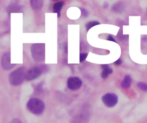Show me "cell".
I'll return each mask as SVG.
<instances>
[{"label":"cell","mask_w":147,"mask_h":123,"mask_svg":"<svg viewBox=\"0 0 147 123\" xmlns=\"http://www.w3.org/2000/svg\"><path fill=\"white\" fill-rule=\"evenodd\" d=\"M26 68L24 67H20L12 71L9 75V81L13 86H18L22 83L25 79Z\"/></svg>","instance_id":"6da1fadb"},{"label":"cell","mask_w":147,"mask_h":123,"mask_svg":"<svg viewBox=\"0 0 147 123\" xmlns=\"http://www.w3.org/2000/svg\"><path fill=\"white\" fill-rule=\"evenodd\" d=\"M63 5H64V2L62 1H60V2L55 3L53 6V11L54 13H60V11L62 9Z\"/></svg>","instance_id":"8fae6325"},{"label":"cell","mask_w":147,"mask_h":123,"mask_svg":"<svg viewBox=\"0 0 147 123\" xmlns=\"http://www.w3.org/2000/svg\"><path fill=\"white\" fill-rule=\"evenodd\" d=\"M1 63L2 68L5 70H9L16 65L10 63V54L9 52H6L2 55Z\"/></svg>","instance_id":"52a82bcc"},{"label":"cell","mask_w":147,"mask_h":123,"mask_svg":"<svg viewBox=\"0 0 147 123\" xmlns=\"http://www.w3.org/2000/svg\"><path fill=\"white\" fill-rule=\"evenodd\" d=\"M87 53H81L80 54V58H79V60H80V62H84L86 59L87 58Z\"/></svg>","instance_id":"9a60e30c"},{"label":"cell","mask_w":147,"mask_h":123,"mask_svg":"<svg viewBox=\"0 0 147 123\" xmlns=\"http://www.w3.org/2000/svg\"><path fill=\"white\" fill-rule=\"evenodd\" d=\"M100 23L98 21H90L88 23H87L86 24V30L87 31H88L92 27L94 26H96V25H99Z\"/></svg>","instance_id":"4fadbf2b"},{"label":"cell","mask_w":147,"mask_h":123,"mask_svg":"<svg viewBox=\"0 0 147 123\" xmlns=\"http://www.w3.org/2000/svg\"><path fill=\"white\" fill-rule=\"evenodd\" d=\"M80 10H81V12H82V15L84 17H87L88 16V12L87 11L86 9H84V8H80Z\"/></svg>","instance_id":"2e32d148"},{"label":"cell","mask_w":147,"mask_h":123,"mask_svg":"<svg viewBox=\"0 0 147 123\" xmlns=\"http://www.w3.org/2000/svg\"><path fill=\"white\" fill-rule=\"evenodd\" d=\"M132 82L131 77L129 75H126L122 80L121 86L123 89H128L130 87Z\"/></svg>","instance_id":"9c48e42d"},{"label":"cell","mask_w":147,"mask_h":123,"mask_svg":"<svg viewBox=\"0 0 147 123\" xmlns=\"http://www.w3.org/2000/svg\"><path fill=\"white\" fill-rule=\"evenodd\" d=\"M112 9L115 11L121 12L123 10V4L122 3L119 2V3L114 5Z\"/></svg>","instance_id":"7c38bea8"},{"label":"cell","mask_w":147,"mask_h":123,"mask_svg":"<svg viewBox=\"0 0 147 123\" xmlns=\"http://www.w3.org/2000/svg\"><path fill=\"white\" fill-rule=\"evenodd\" d=\"M102 100L103 103L108 107H113L118 102V96L114 93H107L103 95Z\"/></svg>","instance_id":"5b68a950"},{"label":"cell","mask_w":147,"mask_h":123,"mask_svg":"<svg viewBox=\"0 0 147 123\" xmlns=\"http://www.w3.org/2000/svg\"><path fill=\"white\" fill-rule=\"evenodd\" d=\"M44 70H45V68L43 66L33 67L30 68L26 72L25 79L26 80H32L35 79L41 75Z\"/></svg>","instance_id":"277c9868"},{"label":"cell","mask_w":147,"mask_h":123,"mask_svg":"<svg viewBox=\"0 0 147 123\" xmlns=\"http://www.w3.org/2000/svg\"><path fill=\"white\" fill-rule=\"evenodd\" d=\"M137 87L142 91H147V83H145L142 82H139L137 83Z\"/></svg>","instance_id":"5bb4252c"},{"label":"cell","mask_w":147,"mask_h":123,"mask_svg":"<svg viewBox=\"0 0 147 123\" xmlns=\"http://www.w3.org/2000/svg\"><path fill=\"white\" fill-rule=\"evenodd\" d=\"M30 5L32 7V9L34 10L38 11L40 10L42 6H43V1H30Z\"/></svg>","instance_id":"30bf717a"},{"label":"cell","mask_w":147,"mask_h":123,"mask_svg":"<svg viewBox=\"0 0 147 123\" xmlns=\"http://www.w3.org/2000/svg\"><path fill=\"white\" fill-rule=\"evenodd\" d=\"M82 85V80L76 76L69 77L67 80V86L71 90H77Z\"/></svg>","instance_id":"8992f818"},{"label":"cell","mask_w":147,"mask_h":123,"mask_svg":"<svg viewBox=\"0 0 147 123\" xmlns=\"http://www.w3.org/2000/svg\"><path fill=\"white\" fill-rule=\"evenodd\" d=\"M121 63H122V60H121V58H119L117 60H116V61L114 63V64L115 65H116V66H119V65L121 64Z\"/></svg>","instance_id":"e0dca14e"},{"label":"cell","mask_w":147,"mask_h":123,"mask_svg":"<svg viewBox=\"0 0 147 123\" xmlns=\"http://www.w3.org/2000/svg\"><path fill=\"white\" fill-rule=\"evenodd\" d=\"M107 40H109V41H113V42H115V43H116V41H115V40L114 39V37L112 36H111V35H109L108 37H107Z\"/></svg>","instance_id":"d6986e66"},{"label":"cell","mask_w":147,"mask_h":123,"mask_svg":"<svg viewBox=\"0 0 147 123\" xmlns=\"http://www.w3.org/2000/svg\"><path fill=\"white\" fill-rule=\"evenodd\" d=\"M31 55L36 62H42L45 59V44L41 43L33 44L30 48Z\"/></svg>","instance_id":"3957f363"},{"label":"cell","mask_w":147,"mask_h":123,"mask_svg":"<svg viewBox=\"0 0 147 123\" xmlns=\"http://www.w3.org/2000/svg\"><path fill=\"white\" fill-rule=\"evenodd\" d=\"M10 123H22L21 121H20V120L18 119V118H14L13 119Z\"/></svg>","instance_id":"ac0fdd59"},{"label":"cell","mask_w":147,"mask_h":123,"mask_svg":"<svg viewBox=\"0 0 147 123\" xmlns=\"http://www.w3.org/2000/svg\"><path fill=\"white\" fill-rule=\"evenodd\" d=\"M102 67L103 68V70L101 73V77L103 79L107 78L110 74L113 73L112 68L109 67L108 64H102Z\"/></svg>","instance_id":"ba28073f"},{"label":"cell","mask_w":147,"mask_h":123,"mask_svg":"<svg viewBox=\"0 0 147 123\" xmlns=\"http://www.w3.org/2000/svg\"><path fill=\"white\" fill-rule=\"evenodd\" d=\"M26 107L32 113L38 115L43 113L45 105L41 100L38 98H31L27 102Z\"/></svg>","instance_id":"7a4b0ae2"}]
</instances>
